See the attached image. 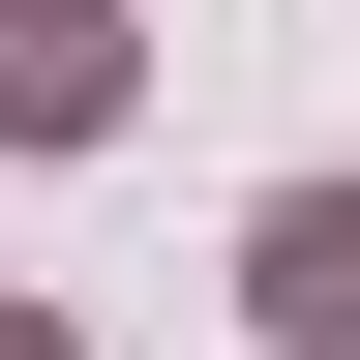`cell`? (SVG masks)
<instances>
[{"instance_id":"1","label":"cell","mask_w":360,"mask_h":360,"mask_svg":"<svg viewBox=\"0 0 360 360\" xmlns=\"http://www.w3.org/2000/svg\"><path fill=\"white\" fill-rule=\"evenodd\" d=\"M120 120V0H0V150H90Z\"/></svg>"},{"instance_id":"2","label":"cell","mask_w":360,"mask_h":360,"mask_svg":"<svg viewBox=\"0 0 360 360\" xmlns=\"http://www.w3.org/2000/svg\"><path fill=\"white\" fill-rule=\"evenodd\" d=\"M240 300H270V330H330V360H360V180H300V210H270V240H240Z\"/></svg>"},{"instance_id":"3","label":"cell","mask_w":360,"mask_h":360,"mask_svg":"<svg viewBox=\"0 0 360 360\" xmlns=\"http://www.w3.org/2000/svg\"><path fill=\"white\" fill-rule=\"evenodd\" d=\"M0 360H60V330H0Z\"/></svg>"}]
</instances>
